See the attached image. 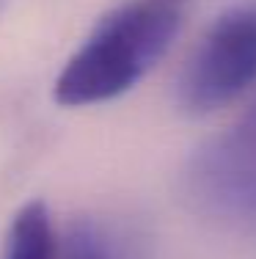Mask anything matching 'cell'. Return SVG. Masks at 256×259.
I'll use <instances>...</instances> for the list:
<instances>
[{
  "label": "cell",
  "mask_w": 256,
  "mask_h": 259,
  "mask_svg": "<svg viewBox=\"0 0 256 259\" xmlns=\"http://www.w3.org/2000/svg\"><path fill=\"white\" fill-rule=\"evenodd\" d=\"M182 22V0H127L94 25L53 85L56 102L83 108L116 100L166 55Z\"/></svg>",
  "instance_id": "obj_1"
},
{
  "label": "cell",
  "mask_w": 256,
  "mask_h": 259,
  "mask_svg": "<svg viewBox=\"0 0 256 259\" xmlns=\"http://www.w3.org/2000/svg\"><path fill=\"white\" fill-rule=\"evenodd\" d=\"M256 83V0L218 14L179 75V105L193 116L226 108Z\"/></svg>",
  "instance_id": "obj_2"
},
{
  "label": "cell",
  "mask_w": 256,
  "mask_h": 259,
  "mask_svg": "<svg viewBox=\"0 0 256 259\" xmlns=\"http://www.w3.org/2000/svg\"><path fill=\"white\" fill-rule=\"evenodd\" d=\"M185 190L196 209L212 218L256 221V102L193 152Z\"/></svg>",
  "instance_id": "obj_3"
},
{
  "label": "cell",
  "mask_w": 256,
  "mask_h": 259,
  "mask_svg": "<svg viewBox=\"0 0 256 259\" xmlns=\"http://www.w3.org/2000/svg\"><path fill=\"white\" fill-rule=\"evenodd\" d=\"M3 259H58L56 232L44 201H30L14 215Z\"/></svg>",
  "instance_id": "obj_4"
},
{
  "label": "cell",
  "mask_w": 256,
  "mask_h": 259,
  "mask_svg": "<svg viewBox=\"0 0 256 259\" xmlns=\"http://www.w3.org/2000/svg\"><path fill=\"white\" fill-rule=\"evenodd\" d=\"M61 259H116L105 234L94 224H75L61 248Z\"/></svg>",
  "instance_id": "obj_5"
},
{
  "label": "cell",
  "mask_w": 256,
  "mask_h": 259,
  "mask_svg": "<svg viewBox=\"0 0 256 259\" xmlns=\"http://www.w3.org/2000/svg\"><path fill=\"white\" fill-rule=\"evenodd\" d=\"M182 3H185V0H182Z\"/></svg>",
  "instance_id": "obj_6"
}]
</instances>
